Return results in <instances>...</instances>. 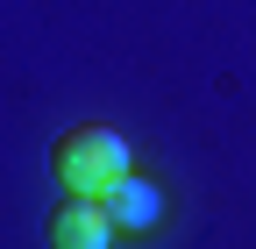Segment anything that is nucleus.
I'll use <instances>...</instances> for the list:
<instances>
[{
	"label": "nucleus",
	"mask_w": 256,
	"mask_h": 249,
	"mask_svg": "<svg viewBox=\"0 0 256 249\" xmlns=\"http://www.w3.org/2000/svg\"><path fill=\"white\" fill-rule=\"evenodd\" d=\"M114 242V221H107V206L100 192H64L57 214H50V249H107Z\"/></svg>",
	"instance_id": "nucleus-3"
},
{
	"label": "nucleus",
	"mask_w": 256,
	"mask_h": 249,
	"mask_svg": "<svg viewBox=\"0 0 256 249\" xmlns=\"http://www.w3.org/2000/svg\"><path fill=\"white\" fill-rule=\"evenodd\" d=\"M100 206H107V221H114V235H150L156 221H164V192L128 164L114 185H100Z\"/></svg>",
	"instance_id": "nucleus-2"
},
{
	"label": "nucleus",
	"mask_w": 256,
	"mask_h": 249,
	"mask_svg": "<svg viewBox=\"0 0 256 249\" xmlns=\"http://www.w3.org/2000/svg\"><path fill=\"white\" fill-rule=\"evenodd\" d=\"M128 164H136L128 157V136L107 128V121H78V128H64L50 142V171H57L64 192H100V185H114Z\"/></svg>",
	"instance_id": "nucleus-1"
}]
</instances>
